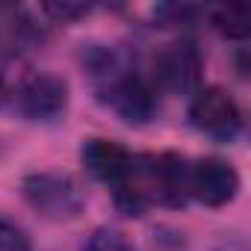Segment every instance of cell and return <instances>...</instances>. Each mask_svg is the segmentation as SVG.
Listing matches in <instances>:
<instances>
[{
  "label": "cell",
  "instance_id": "6da1fadb",
  "mask_svg": "<svg viewBox=\"0 0 251 251\" xmlns=\"http://www.w3.org/2000/svg\"><path fill=\"white\" fill-rule=\"evenodd\" d=\"M24 201L48 222H71L86 207V192L71 175L62 172H33L21 180Z\"/></svg>",
  "mask_w": 251,
  "mask_h": 251
},
{
  "label": "cell",
  "instance_id": "7a4b0ae2",
  "mask_svg": "<svg viewBox=\"0 0 251 251\" xmlns=\"http://www.w3.org/2000/svg\"><path fill=\"white\" fill-rule=\"evenodd\" d=\"M189 121L195 124V130H201L219 142H230L242 130V112H239L233 95H227L222 86H207V89L195 92V98L189 103Z\"/></svg>",
  "mask_w": 251,
  "mask_h": 251
},
{
  "label": "cell",
  "instance_id": "3957f363",
  "mask_svg": "<svg viewBox=\"0 0 251 251\" xmlns=\"http://www.w3.org/2000/svg\"><path fill=\"white\" fill-rule=\"evenodd\" d=\"M154 77L175 95H192L204 77V59L192 42H172L154 59Z\"/></svg>",
  "mask_w": 251,
  "mask_h": 251
},
{
  "label": "cell",
  "instance_id": "277c9868",
  "mask_svg": "<svg viewBox=\"0 0 251 251\" xmlns=\"http://www.w3.org/2000/svg\"><path fill=\"white\" fill-rule=\"evenodd\" d=\"M239 192V172L222 157H204L189 166V198L204 207H225Z\"/></svg>",
  "mask_w": 251,
  "mask_h": 251
},
{
  "label": "cell",
  "instance_id": "5b68a950",
  "mask_svg": "<svg viewBox=\"0 0 251 251\" xmlns=\"http://www.w3.org/2000/svg\"><path fill=\"white\" fill-rule=\"evenodd\" d=\"M100 100L121 118V121H127V124H145L154 118L157 112V98H154V89L130 74V71H124L121 77H115L112 83L100 86Z\"/></svg>",
  "mask_w": 251,
  "mask_h": 251
},
{
  "label": "cell",
  "instance_id": "8992f818",
  "mask_svg": "<svg viewBox=\"0 0 251 251\" xmlns=\"http://www.w3.org/2000/svg\"><path fill=\"white\" fill-rule=\"evenodd\" d=\"M18 112L30 121H53L68 106V83L59 74H33L18 89Z\"/></svg>",
  "mask_w": 251,
  "mask_h": 251
},
{
  "label": "cell",
  "instance_id": "52a82bcc",
  "mask_svg": "<svg viewBox=\"0 0 251 251\" xmlns=\"http://www.w3.org/2000/svg\"><path fill=\"white\" fill-rule=\"evenodd\" d=\"M130 157L133 154L124 145H118L112 139H100V136L83 139V145H80V160H83L86 172L95 180L106 183V186L118 183V177L127 172V166H130Z\"/></svg>",
  "mask_w": 251,
  "mask_h": 251
},
{
  "label": "cell",
  "instance_id": "ba28073f",
  "mask_svg": "<svg viewBox=\"0 0 251 251\" xmlns=\"http://www.w3.org/2000/svg\"><path fill=\"white\" fill-rule=\"evenodd\" d=\"M154 192L163 207H183L189 201V163L180 154L154 157Z\"/></svg>",
  "mask_w": 251,
  "mask_h": 251
},
{
  "label": "cell",
  "instance_id": "9c48e42d",
  "mask_svg": "<svg viewBox=\"0 0 251 251\" xmlns=\"http://www.w3.org/2000/svg\"><path fill=\"white\" fill-rule=\"evenodd\" d=\"M210 24L216 27L219 36L242 42V39L251 36V6H245V3L216 6V9H210Z\"/></svg>",
  "mask_w": 251,
  "mask_h": 251
},
{
  "label": "cell",
  "instance_id": "30bf717a",
  "mask_svg": "<svg viewBox=\"0 0 251 251\" xmlns=\"http://www.w3.org/2000/svg\"><path fill=\"white\" fill-rule=\"evenodd\" d=\"M83 251H136V245L115 227H98L83 242Z\"/></svg>",
  "mask_w": 251,
  "mask_h": 251
},
{
  "label": "cell",
  "instance_id": "8fae6325",
  "mask_svg": "<svg viewBox=\"0 0 251 251\" xmlns=\"http://www.w3.org/2000/svg\"><path fill=\"white\" fill-rule=\"evenodd\" d=\"M0 251H33L30 233L3 216H0Z\"/></svg>",
  "mask_w": 251,
  "mask_h": 251
},
{
  "label": "cell",
  "instance_id": "7c38bea8",
  "mask_svg": "<svg viewBox=\"0 0 251 251\" xmlns=\"http://www.w3.org/2000/svg\"><path fill=\"white\" fill-rule=\"evenodd\" d=\"M157 15L166 18V27H175V24H189L198 15V9L195 6H160Z\"/></svg>",
  "mask_w": 251,
  "mask_h": 251
},
{
  "label": "cell",
  "instance_id": "4fadbf2b",
  "mask_svg": "<svg viewBox=\"0 0 251 251\" xmlns=\"http://www.w3.org/2000/svg\"><path fill=\"white\" fill-rule=\"evenodd\" d=\"M45 12H50L56 21H74V18H83L89 12V6H83V3H48Z\"/></svg>",
  "mask_w": 251,
  "mask_h": 251
},
{
  "label": "cell",
  "instance_id": "5bb4252c",
  "mask_svg": "<svg viewBox=\"0 0 251 251\" xmlns=\"http://www.w3.org/2000/svg\"><path fill=\"white\" fill-rule=\"evenodd\" d=\"M0 98H3V74H0Z\"/></svg>",
  "mask_w": 251,
  "mask_h": 251
}]
</instances>
